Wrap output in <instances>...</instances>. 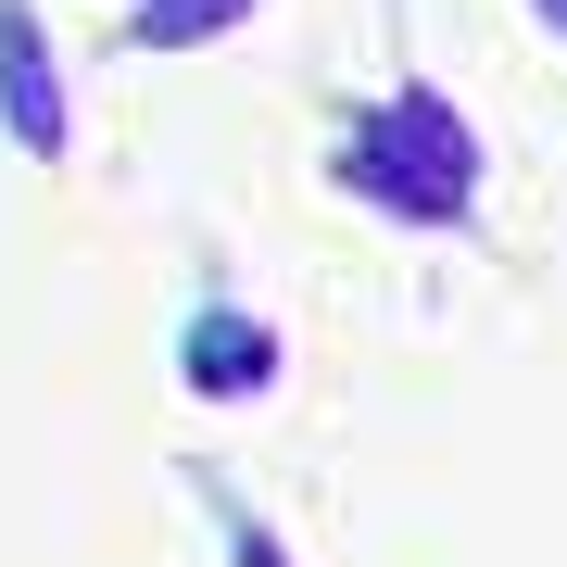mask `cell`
Segmentation results:
<instances>
[{
  "label": "cell",
  "instance_id": "obj_3",
  "mask_svg": "<svg viewBox=\"0 0 567 567\" xmlns=\"http://www.w3.org/2000/svg\"><path fill=\"white\" fill-rule=\"evenodd\" d=\"M177 379L189 391H203V404H240V391H265V379H278V328H265V316H189V341H177Z\"/></svg>",
  "mask_w": 567,
  "mask_h": 567
},
{
  "label": "cell",
  "instance_id": "obj_2",
  "mask_svg": "<svg viewBox=\"0 0 567 567\" xmlns=\"http://www.w3.org/2000/svg\"><path fill=\"white\" fill-rule=\"evenodd\" d=\"M0 126H13V152H39V164L76 140L63 63H51V39H39V13H25V0H0Z\"/></svg>",
  "mask_w": 567,
  "mask_h": 567
},
{
  "label": "cell",
  "instance_id": "obj_6",
  "mask_svg": "<svg viewBox=\"0 0 567 567\" xmlns=\"http://www.w3.org/2000/svg\"><path fill=\"white\" fill-rule=\"evenodd\" d=\"M529 13H543V25H555V39H567V0H529Z\"/></svg>",
  "mask_w": 567,
  "mask_h": 567
},
{
  "label": "cell",
  "instance_id": "obj_1",
  "mask_svg": "<svg viewBox=\"0 0 567 567\" xmlns=\"http://www.w3.org/2000/svg\"><path fill=\"white\" fill-rule=\"evenodd\" d=\"M341 177L365 189V203L442 227V215H466V189H480V140H466V114H454V102H429V89H391V102L341 140Z\"/></svg>",
  "mask_w": 567,
  "mask_h": 567
},
{
  "label": "cell",
  "instance_id": "obj_5",
  "mask_svg": "<svg viewBox=\"0 0 567 567\" xmlns=\"http://www.w3.org/2000/svg\"><path fill=\"white\" fill-rule=\"evenodd\" d=\"M240 567H290V543L278 529H240Z\"/></svg>",
  "mask_w": 567,
  "mask_h": 567
},
{
  "label": "cell",
  "instance_id": "obj_4",
  "mask_svg": "<svg viewBox=\"0 0 567 567\" xmlns=\"http://www.w3.org/2000/svg\"><path fill=\"white\" fill-rule=\"evenodd\" d=\"M265 0H140L126 13V51H203V39H227V25H252Z\"/></svg>",
  "mask_w": 567,
  "mask_h": 567
}]
</instances>
